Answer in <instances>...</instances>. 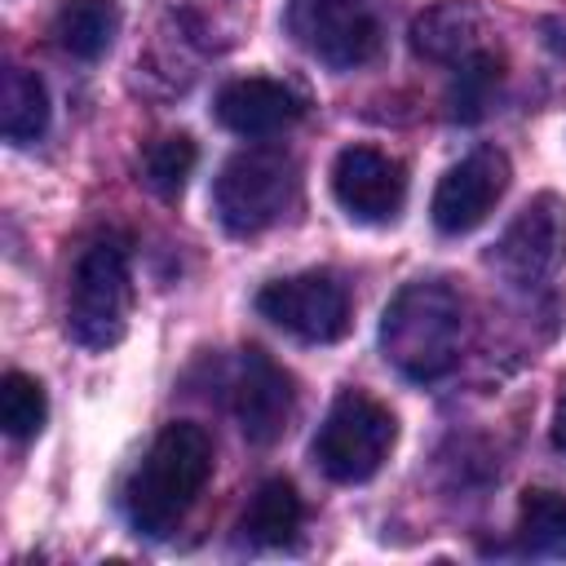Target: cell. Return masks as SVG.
Masks as SVG:
<instances>
[{
	"instance_id": "13",
	"label": "cell",
	"mask_w": 566,
	"mask_h": 566,
	"mask_svg": "<svg viewBox=\"0 0 566 566\" xmlns=\"http://www.w3.org/2000/svg\"><path fill=\"white\" fill-rule=\"evenodd\" d=\"M486 35H491L486 31V18L469 0H442V4L424 9L411 22V49H416V57L438 62V66H460L473 53H486L491 49Z\"/></svg>"
},
{
	"instance_id": "4",
	"label": "cell",
	"mask_w": 566,
	"mask_h": 566,
	"mask_svg": "<svg viewBox=\"0 0 566 566\" xmlns=\"http://www.w3.org/2000/svg\"><path fill=\"white\" fill-rule=\"evenodd\" d=\"M133 279H128V248L115 234L93 239L71 270L66 292V336L84 349H111L128 332Z\"/></svg>"
},
{
	"instance_id": "12",
	"label": "cell",
	"mask_w": 566,
	"mask_h": 566,
	"mask_svg": "<svg viewBox=\"0 0 566 566\" xmlns=\"http://www.w3.org/2000/svg\"><path fill=\"white\" fill-rule=\"evenodd\" d=\"M217 124L230 128L234 137H248V142H265V137H279L283 128H292L301 115H305V102L296 88H287L283 80H265V75H243V80H230L217 102Z\"/></svg>"
},
{
	"instance_id": "8",
	"label": "cell",
	"mask_w": 566,
	"mask_h": 566,
	"mask_svg": "<svg viewBox=\"0 0 566 566\" xmlns=\"http://www.w3.org/2000/svg\"><path fill=\"white\" fill-rule=\"evenodd\" d=\"M500 279L517 283V287H535L544 279H553L566 261V199L544 190L535 195L495 239L491 256Z\"/></svg>"
},
{
	"instance_id": "17",
	"label": "cell",
	"mask_w": 566,
	"mask_h": 566,
	"mask_svg": "<svg viewBox=\"0 0 566 566\" xmlns=\"http://www.w3.org/2000/svg\"><path fill=\"white\" fill-rule=\"evenodd\" d=\"M517 548L531 557H566V491L531 486L517 504Z\"/></svg>"
},
{
	"instance_id": "9",
	"label": "cell",
	"mask_w": 566,
	"mask_h": 566,
	"mask_svg": "<svg viewBox=\"0 0 566 566\" xmlns=\"http://www.w3.org/2000/svg\"><path fill=\"white\" fill-rule=\"evenodd\" d=\"M509 177H513V168H509V155L504 150H495V146L469 150L460 164H451L442 172V181L433 190V203H429L433 226L442 234H469V230H478L495 212V203L504 199Z\"/></svg>"
},
{
	"instance_id": "16",
	"label": "cell",
	"mask_w": 566,
	"mask_h": 566,
	"mask_svg": "<svg viewBox=\"0 0 566 566\" xmlns=\"http://www.w3.org/2000/svg\"><path fill=\"white\" fill-rule=\"evenodd\" d=\"M49 128V93L44 80L27 66H9L4 71V88H0V133L13 146L35 142Z\"/></svg>"
},
{
	"instance_id": "10",
	"label": "cell",
	"mask_w": 566,
	"mask_h": 566,
	"mask_svg": "<svg viewBox=\"0 0 566 566\" xmlns=\"http://www.w3.org/2000/svg\"><path fill=\"white\" fill-rule=\"evenodd\" d=\"M332 195L358 226H389L407 203V168L376 146H345L332 164Z\"/></svg>"
},
{
	"instance_id": "20",
	"label": "cell",
	"mask_w": 566,
	"mask_h": 566,
	"mask_svg": "<svg viewBox=\"0 0 566 566\" xmlns=\"http://www.w3.org/2000/svg\"><path fill=\"white\" fill-rule=\"evenodd\" d=\"M195 159H199V150H195V142H190L186 133H168V137L150 142L146 164H142L146 186H150L159 199H177V195L186 190V177L195 172Z\"/></svg>"
},
{
	"instance_id": "1",
	"label": "cell",
	"mask_w": 566,
	"mask_h": 566,
	"mask_svg": "<svg viewBox=\"0 0 566 566\" xmlns=\"http://www.w3.org/2000/svg\"><path fill=\"white\" fill-rule=\"evenodd\" d=\"M469 340V314L451 283L416 279L394 292L380 314V349L407 380H442Z\"/></svg>"
},
{
	"instance_id": "3",
	"label": "cell",
	"mask_w": 566,
	"mask_h": 566,
	"mask_svg": "<svg viewBox=\"0 0 566 566\" xmlns=\"http://www.w3.org/2000/svg\"><path fill=\"white\" fill-rule=\"evenodd\" d=\"M301 203V168L287 150L252 146L226 159L212 186V208L226 234L256 239Z\"/></svg>"
},
{
	"instance_id": "15",
	"label": "cell",
	"mask_w": 566,
	"mask_h": 566,
	"mask_svg": "<svg viewBox=\"0 0 566 566\" xmlns=\"http://www.w3.org/2000/svg\"><path fill=\"white\" fill-rule=\"evenodd\" d=\"M301 517H305V509H301L296 486H292L287 478H270V482L256 486V495H252V504H248L239 531H243V539L256 544V548H283V544L296 539Z\"/></svg>"
},
{
	"instance_id": "14",
	"label": "cell",
	"mask_w": 566,
	"mask_h": 566,
	"mask_svg": "<svg viewBox=\"0 0 566 566\" xmlns=\"http://www.w3.org/2000/svg\"><path fill=\"white\" fill-rule=\"evenodd\" d=\"M119 35L115 0H62L53 13V44L75 62H97Z\"/></svg>"
},
{
	"instance_id": "5",
	"label": "cell",
	"mask_w": 566,
	"mask_h": 566,
	"mask_svg": "<svg viewBox=\"0 0 566 566\" xmlns=\"http://www.w3.org/2000/svg\"><path fill=\"white\" fill-rule=\"evenodd\" d=\"M394 438H398L394 411L363 389H345L327 407L310 442V455L332 482H367L389 460Z\"/></svg>"
},
{
	"instance_id": "21",
	"label": "cell",
	"mask_w": 566,
	"mask_h": 566,
	"mask_svg": "<svg viewBox=\"0 0 566 566\" xmlns=\"http://www.w3.org/2000/svg\"><path fill=\"white\" fill-rule=\"evenodd\" d=\"M553 447L566 451V394L557 398V411H553Z\"/></svg>"
},
{
	"instance_id": "11",
	"label": "cell",
	"mask_w": 566,
	"mask_h": 566,
	"mask_svg": "<svg viewBox=\"0 0 566 566\" xmlns=\"http://www.w3.org/2000/svg\"><path fill=\"white\" fill-rule=\"evenodd\" d=\"M230 411L248 442L270 447L287 433V420L296 411V385L265 349L248 345L239 354V367L230 380Z\"/></svg>"
},
{
	"instance_id": "2",
	"label": "cell",
	"mask_w": 566,
	"mask_h": 566,
	"mask_svg": "<svg viewBox=\"0 0 566 566\" xmlns=\"http://www.w3.org/2000/svg\"><path fill=\"white\" fill-rule=\"evenodd\" d=\"M212 473V438L203 424L172 420L159 429L142 464L133 469L124 486V513L137 535L164 539L199 500L203 482Z\"/></svg>"
},
{
	"instance_id": "19",
	"label": "cell",
	"mask_w": 566,
	"mask_h": 566,
	"mask_svg": "<svg viewBox=\"0 0 566 566\" xmlns=\"http://www.w3.org/2000/svg\"><path fill=\"white\" fill-rule=\"evenodd\" d=\"M44 420H49V398H44L40 380L27 376V371H9L0 380V424H4V433L27 442L44 429Z\"/></svg>"
},
{
	"instance_id": "7",
	"label": "cell",
	"mask_w": 566,
	"mask_h": 566,
	"mask_svg": "<svg viewBox=\"0 0 566 566\" xmlns=\"http://www.w3.org/2000/svg\"><path fill=\"white\" fill-rule=\"evenodd\" d=\"M256 314L305 345H332L349 332V292L332 270H301L265 283Z\"/></svg>"
},
{
	"instance_id": "6",
	"label": "cell",
	"mask_w": 566,
	"mask_h": 566,
	"mask_svg": "<svg viewBox=\"0 0 566 566\" xmlns=\"http://www.w3.org/2000/svg\"><path fill=\"white\" fill-rule=\"evenodd\" d=\"M283 18L296 44L332 71H354L385 44V18L376 0H287Z\"/></svg>"
},
{
	"instance_id": "18",
	"label": "cell",
	"mask_w": 566,
	"mask_h": 566,
	"mask_svg": "<svg viewBox=\"0 0 566 566\" xmlns=\"http://www.w3.org/2000/svg\"><path fill=\"white\" fill-rule=\"evenodd\" d=\"M504 80V62L495 49L486 53H473L469 62L451 66V88H447V115L455 124H478L491 102H495V88Z\"/></svg>"
}]
</instances>
